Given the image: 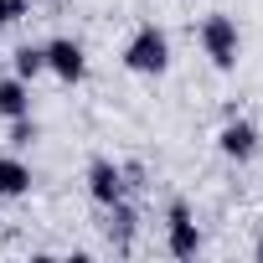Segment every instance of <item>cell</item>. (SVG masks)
<instances>
[{
  "label": "cell",
  "mask_w": 263,
  "mask_h": 263,
  "mask_svg": "<svg viewBox=\"0 0 263 263\" xmlns=\"http://www.w3.org/2000/svg\"><path fill=\"white\" fill-rule=\"evenodd\" d=\"M135 227H140V217H135V206H124V201H114L108 206V242L114 248H129V242H135Z\"/></svg>",
  "instance_id": "9"
},
{
  "label": "cell",
  "mask_w": 263,
  "mask_h": 263,
  "mask_svg": "<svg viewBox=\"0 0 263 263\" xmlns=\"http://www.w3.org/2000/svg\"><path fill=\"white\" fill-rule=\"evenodd\" d=\"M42 72H47V52L26 42V47L16 52V78H21V83H31V78H42Z\"/></svg>",
  "instance_id": "10"
},
{
  "label": "cell",
  "mask_w": 263,
  "mask_h": 263,
  "mask_svg": "<svg viewBox=\"0 0 263 263\" xmlns=\"http://www.w3.org/2000/svg\"><path fill=\"white\" fill-rule=\"evenodd\" d=\"M124 67L140 72V78H160V72L171 67V36H165L155 21H145L135 36L124 42Z\"/></svg>",
  "instance_id": "1"
},
{
  "label": "cell",
  "mask_w": 263,
  "mask_h": 263,
  "mask_svg": "<svg viewBox=\"0 0 263 263\" xmlns=\"http://www.w3.org/2000/svg\"><path fill=\"white\" fill-rule=\"evenodd\" d=\"M31 191V165L21 155H6L0 150V201H11V196H26Z\"/></svg>",
  "instance_id": "7"
},
{
  "label": "cell",
  "mask_w": 263,
  "mask_h": 263,
  "mask_svg": "<svg viewBox=\"0 0 263 263\" xmlns=\"http://www.w3.org/2000/svg\"><path fill=\"white\" fill-rule=\"evenodd\" d=\"M42 52H47V72H57L62 83H83V72H88V52H83V42H72V36H52Z\"/></svg>",
  "instance_id": "5"
},
{
  "label": "cell",
  "mask_w": 263,
  "mask_h": 263,
  "mask_svg": "<svg viewBox=\"0 0 263 263\" xmlns=\"http://www.w3.org/2000/svg\"><path fill=\"white\" fill-rule=\"evenodd\" d=\"M31 16V0H0V26H21Z\"/></svg>",
  "instance_id": "11"
},
{
  "label": "cell",
  "mask_w": 263,
  "mask_h": 263,
  "mask_svg": "<svg viewBox=\"0 0 263 263\" xmlns=\"http://www.w3.org/2000/svg\"><path fill=\"white\" fill-rule=\"evenodd\" d=\"M165 248H171V258H196L201 253V227H196L186 201H171V212H165Z\"/></svg>",
  "instance_id": "3"
},
{
  "label": "cell",
  "mask_w": 263,
  "mask_h": 263,
  "mask_svg": "<svg viewBox=\"0 0 263 263\" xmlns=\"http://www.w3.org/2000/svg\"><path fill=\"white\" fill-rule=\"evenodd\" d=\"M258 145H263V135H258V124H253V119H237V114H232V119L217 129V150H222L227 160H237V165L253 160Z\"/></svg>",
  "instance_id": "4"
},
{
  "label": "cell",
  "mask_w": 263,
  "mask_h": 263,
  "mask_svg": "<svg viewBox=\"0 0 263 263\" xmlns=\"http://www.w3.org/2000/svg\"><path fill=\"white\" fill-rule=\"evenodd\" d=\"M31 114V88L21 78H0V119H26Z\"/></svg>",
  "instance_id": "8"
},
{
  "label": "cell",
  "mask_w": 263,
  "mask_h": 263,
  "mask_svg": "<svg viewBox=\"0 0 263 263\" xmlns=\"http://www.w3.org/2000/svg\"><path fill=\"white\" fill-rule=\"evenodd\" d=\"M31 140H36V124H31V114H26V119H11V145H16V150H26Z\"/></svg>",
  "instance_id": "12"
},
{
  "label": "cell",
  "mask_w": 263,
  "mask_h": 263,
  "mask_svg": "<svg viewBox=\"0 0 263 263\" xmlns=\"http://www.w3.org/2000/svg\"><path fill=\"white\" fill-rule=\"evenodd\" d=\"M201 52L212 57V67L217 72H232L237 62H242V31H237V21L232 16H206L201 21Z\"/></svg>",
  "instance_id": "2"
},
{
  "label": "cell",
  "mask_w": 263,
  "mask_h": 263,
  "mask_svg": "<svg viewBox=\"0 0 263 263\" xmlns=\"http://www.w3.org/2000/svg\"><path fill=\"white\" fill-rule=\"evenodd\" d=\"M88 196H93L98 206L124 201V196H129V186H124V165H114V160H93V165H88Z\"/></svg>",
  "instance_id": "6"
}]
</instances>
